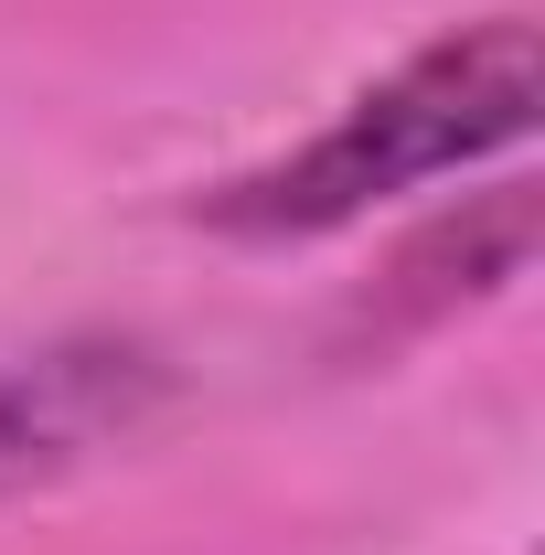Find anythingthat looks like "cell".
<instances>
[{
    "label": "cell",
    "mask_w": 545,
    "mask_h": 555,
    "mask_svg": "<svg viewBox=\"0 0 545 555\" xmlns=\"http://www.w3.org/2000/svg\"><path fill=\"white\" fill-rule=\"evenodd\" d=\"M545 107V43L535 11H481L460 33H439L428 54L364 86L332 129H310L300 150H278L257 171L193 193V224L236 235V246H310V235H342L375 204H396L439 171H471L492 150L535 129Z\"/></svg>",
    "instance_id": "cell-1"
},
{
    "label": "cell",
    "mask_w": 545,
    "mask_h": 555,
    "mask_svg": "<svg viewBox=\"0 0 545 555\" xmlns=\"http://www.w3.org/2000/svg\"><path fill=\"white\" fill-rule=\"evenodd\" d=\"M524 257H535V193H524V182H503L492 204L428 224L407 257L375 278L364 321H375V332H439L449 310H471V299H492L503 278H524Z\"/></svg>",
    "instance_id": "cell-3"
},
{
    "label": "cell",
    "mask_w": 545,
    "mask_h": 555,
    "mask_svg": "<svg viewBox=\"0 0 545 555\" xmlns=\"http://www.w3.org/2000/svg\"><path fill=\"white\" fill-rule=\"evenodd\" d=\"M139 396H150V363L118 343H75V352H43V363L0 374V491L54 481L75 460H97L107 438H129Z\"/></svg>",
    "instance_id": "cell-2"
}]
</instances>
